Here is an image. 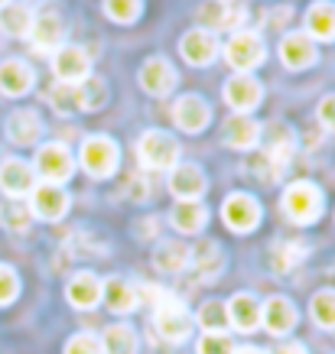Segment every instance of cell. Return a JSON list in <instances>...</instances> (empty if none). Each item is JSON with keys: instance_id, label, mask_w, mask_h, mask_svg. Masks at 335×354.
I'll return each instance as SVG.
<instances>
[{"instance_id": "cell-14", "label": "cell", "mask_w": 335, "mask_h": 354, "mask_svg": "<svg viewBox=\"0 0 335 354\" xmlns=\"http://www.w3.org/2000/svg\"><path fill=\"white\" fill-rule=\"evenodd\" d=\"M137 78H141V88H143V91H147V95H153V97H166L176 88V68L166 62L163 55H153V59H147V62L141 65Z\"/></svg>"}, {"instance_id": "cell-6", "label": "cell", "mask_w": 335, "mask_h": 354, "mask_svg": "<svg viewBox=\"0 0 335 354\" xmlns=\"http://www.w3.org/2000/svg\"><path fill=\"white\" fill-rule=\"evenodd\" d=\"M33 172L43 179V183H53V185H62L65 179H72L75 172V160L65 143H43L36 150V160H33Z\"/></svg>"}, {"instance_id": "cell-37", "label": "cell", "mask_w": 335, "mask_h": 354, "mask_svg": "<svg viewBox=\"0 0 335 354\" xmlns=\"http://www.w3.org/2000/svg\"><path fill=\"white\" fill-rule=\"evenodd\" d=\"M49 104H53L59 114H78V88L75 85H55L53 91H49Z\"/></svg>"}, {"instance_id": "cell-11", "label": "cell", "mask_w": 335, "mask_h": 354, "mask_svg": "<svg viewBox=\"0 0 335 354\" xmlns=\"http://www.w3.org/2000/svg\"><path fill=\"white\" fill-rule=\"evenodd\" d=\"M33 185H36V172H33V166L26 160L10 156V160L0 162V192L7 198L20 202V198H26L33 192Z\"/></svg>"}, {"instance_id": "cell-44", "label": "cell", "mask_w": 335, "mask_h": 354, "mask_svg": "<svg viewBox=\"0 0 335 354\" xmlns=\"http://www.w3.org/2000/svg\"><path fill=\"white\" fill-rule=\"evenodd\" d=\"M235 354H264L260 348H235Z\"/></svg>"}, {"instance_id": "cell-45", "label": "cell", "mask_w": 335, "mask_h": 354, "mask_svg": "<svg viewBox=\"0 0 335 354\" xmlns=\"http://www.w3.org/2000/svg\"><path fill=\"white\" fill-rule=\"evenodd\" d=\"M7 3H10V0H0V7H7Z\"/></svg>"}, {"instance_id": "cell-34", "label": "cell", "mask_w": 335, "mask_h": 354, "mask_svg": "<svg viewBox=\"0 0 335 354\" xmlns=\"http://www.w3.org/2000/svg\"><path fill=\"white\" fill-rule=\"evenodd\" d=\"M195 20L202 23V30H225L228 20V0H206L199 10H195Z\"/></svg>"}, {"instance_id": "cell-39", "label": "cell", "mask_w": 335, "mask_h": 354, "mask_svg": "<svg viewBox=\"0 0 335 354\" xmlns=\"http://www.w3.org/2000/svg\"><path fill=\"white\" fill-rule=\"evenodd\" d=\"M199 354H235V342L228 332H206L199 342Z\"/></svg>"}, {"instance_id": "cell-31", "label": "cell", "mask_w": 335, "mask_h": 354, "mask_svg": "<svg viewBox=\"0 0 335 354\" xmlns=\"http://www.w3.org/2000/svg\"><path fill=\"white\" fill-rule=\"evenodd\" d=\"M300 260H306V244H300V241H280L271 247V267L277 273H290Z\"/></svg>"}, {"instance_id": "cell-26", "label": "cell", "mask_w": 335, "mask_h": 354, "mask_svg": "<svg viewBox=\"0 0 335 354\" xmlns=\"http://www.w3.org/2000/svg\"><path fill=\"white\" fill-rule=\"evenodd\" d=\"M189 267L199 277H215L218 270L225 267V254L215 241H199L195 247H189Z\"/></svg>"}, {"instance_id": "cell-22", "label": "cell", "mask_w": 335, "mask_h": 354, "mask_svg": "<svg viewBox=\"0 0 335 354\" xmlns=\"http://www.w3.org/2000/svg\"><path fill=\"white\" fill-rule=\"evenodd\" d=\"M306 36L309 39H323V43H335V3L329 0H316L306 10Z\"/></svg>"}, {"instance_id": "cell-28", "label": "cell", "mask_w": 335, "mask_h": 354, "mask_svg": "<svg viewBox=\"0 0 335 354\" xmlns=\"http://www.w3.org/2000/svg\"><path fill=\"white\" fill-rule=\"evenodd\" d=\"M33 17L36 13L26 7V3H7V7H0V32L3 36H13V39H23V36H30V26H33Z\"/></svg>"}, {"instance_id": "cell-16", "label": "cell", "mask_w": 335, "mask_h": 354, "mask_svg": "<svg viewBox=\"0 0 335 354\" xmlns=\"http://www.w3.org/2000/svg\"><path fill=\"white\" fill-rule=\"evenodd\" d=\"M260 325L273 335V338H280V335H290L293 325H296V306H293L287 296H273L260 306Z\"/></svg>"}, {"instance_id": "cell-13", "label": "cell", "mask_w": 335, "mask_h": 354, "mask_svg": "<svg viewBox=\"0 0 335 354\" xmlns=\"http://www.w3.org/2000/svg\"><path fill=\"white\" fill-rule=\"evenodd\" d=\"M206 172L192 166V162H176L170 169V192L179 198V202H199L206 195Z\"/></svg>"}, {"instance_id": "cell-21", "label": "cell", "mask_w": 335, "mask_h": 354, "mask_svg": "<svg viewBox=\"0 0 335 354\" xmlns=\"http://www.w3.org/2000/svg\"><path fill=\"white\" fill-rule=\"evenodd\" d=\"M221 140L231 150H251V147H257L260 140V124L251 114H235V118H228L225 130H221Z\"/></svg>"}, {"instance_id": "cell-7", "label": "cell", "mask_w": 335, "mask_h": 354, "mask_svg": "<svg viewBox=\"0 0 335 354\" xmlns=\"http://www.w3.org/2000/svg\"><path fill=\"white\" fill-rule=\"evenodd\" d=\"M53 72L62 85H82L88 75H91V59L82 46L62 43L53 53Z\"/></svg>"}, {"instance_id": "cell-32", "label": "cell", "mask_w": 335, "mask_h": 354, "mask_svg": "<svg viewBox=\"0 0 335 354\" xmlns=\"http://www.w3.org/2000/svg\"><path fill=\"white\" fill-rule=\"evenodd\" d=\"M78 88V108L82 111H98V108H105V101H108V85L101 82V78H91L88 75Z\"/></svg>"}, {"instance_id": "cell-27", "label": "cell", "mask_w": 335, "mask_h": 354, "mask_svg": "<svg viewBox=\"0 0 335 354\" xmlns=\"http://www.w3.org/2000/svg\"><path fill=\"white\" fill-rule=\"evenodd\" d=\"M153 267L160 273H183L189 267V247L183 241H160L153 250Z\"/></svg>"}, {"instance_id": "cell-43", "label": "cell", "mask_w": 335, "mask_h": 354, "mask_svg": "<svg viewBox=\"0 0 335 354\" xmlns=\"http://www.w3.org/2000/svg\"><path fill=\"white\" fill-rule=\"evenodd\" d=\"M273 354H306V348L303 344H296V342H290V344H280Z\"/></svg>"}, {"instance_id": "cell-17", "label": "cell", "mask_w": 335, "mask_h": 354, "mask_svg": "<svg viewBox=\"0 0 335 354\" xmlns=\"http://www.w3.org/2000/svg\"><path fill=\"white\" fill-rule=\"evenodd\" d=\"M280 59H283L287 68L300 72V68L316 65L319 53H316V43L306 36V32H287V36L280 39Z\"/></svg>"}, {"instance_id": "cell-1", "label": "cell", "mask_w": 335, "mask_h": 354, "mask_svg": "<svg viewBox=\"0 0 335 354\" xmlns=\"http://www.w3.org/2000/svg\"><path fill=\"white\" fill-rule=\"evenodd\" d=\"M153 325H156V332H160L166 342L179 344L192 335L195 319L189 315V309H185L183 299H176V296L166 292V296L156 302V309H153Z\"/></svg>"}, {"instance_id": "cell-15", "label": "cell", "mask_w": 335, "mask_h": 354, "mask_svg": "<svg viewBox=\"0 0 335 354\" xmlns=\"http://www.w3.org/2000/svg\"><path fill=\"white\" fill-rule=\"evenodd\" d=\"M173 120L176 127L185 130V133H199V130L208 127L212 120V111H208V101L199 95H183L173 104Z\"/></svg>"}, {"instance_id": "cell-19", "label": "cell", "mask_w": 335, "mask_h": 354, "mask_svg": "<svg viewBox=\"0 0 335 354\" xmlns=\"http://www.w3.org/2000/svg\"><path fill=\"white\" fill-rule=\"evenodd\" d=\"M7 137H10V143H17V147L39 143V137H43V118L33 108L13 111L10 118H7Z\"/></svg>"}, {"instance_id": "cell-29", "label": "cell", "mask_w": 335, "mask_h": 354, "mask_svg": "<svg viewBox=\"0 0 335 354\" xmlns=\"http://www.w3.org/2000/svg\"><path fill=\"white\" fill-rule=\"evenodd\" d=\"M170 221H173V227L183 231V234H199L208 221V208L202 202H176Z\"/></svg>"}, {"instance_id": "cell-24", "label": "cell", "mask_w": 335, "mask_h": 354, "mask_svg": "<svg viewBox=\"0 0 335 354\" xmlns=\"http://www.w3.org/2000/svg\"><path fill=\"white\" fill-rule=\"evenodd\" d=\"M33 82H36V75H33V68L23 59H7V62L0 65V91L7 97L26 95L33 88Z\"/></svg>"}, {"instance_id": "cell-40", "label": "cell", "mask_w": 335, "mask_h": 354, "mask_svg": "<svg viewBox=\"0 0 335 354\" xmlns=\"http://www.w3.org/2000/svg\"><path fill=\"white\" fill-rule=\"evenodd\" d=\"M65 354H105L101 351V338L91 332H78L65 342Z\"/></svg>"}, {"instance_id": "cell-5", "label": "cell", "mask_w": 335, "mask_h": 354, "mask_svg": "<svg viewBox=\"0 0 335 354\" xmlns=\"http://www.w3.org/2000/svg\"><path fill=\"white\" fill-rule=\"evenodd\" d=\"M267 55V46L254 30H238L225 43V62L238 72V75H251V68H257Z\"/></svg>"}, {"instance_id": "cell-36", "label": "cell", "mask_w": 335, "mask_h": 354, "mask_svg": "<svg viewBox=\"0 0 335 354\" xmlns=\"http://www.w3.org/2000/svg\"><path fill=\"white\" fill-rule=\"evenodd\" d=\"M30 221H33L30 208H26V205H20V202H13V198L0 208V225L10 227V231H26V227H30Z\"/></svg>"}, {"instance_id": "cell-20", "label": "cell", "mask_w": 335, "mask_h": 354, "mask_svg": "<svg viewBox=\"0 0 335 354\" xmlns=\"http://www.w3.org/2000/svg\"><path fill=\"white\" fill-rule=\"evenodd\" d=\"M228 325L238 328V332L251 335L254 328H260V302L251 296V292H238L228 299Z\"/></svg>"}, {"instance_id": "cell-30", "label": "cell", "mask_w": 335, "mask_h": 354, "mask_svg": "<svg viewBox=\"0 0 335 354\" xmlns=\"http://www.w3.org/2000/svg\"><path fill=\"white\" fill-rule=\"evenodd\" d=\"M101 351L105 354H137V332L130 325H111L101 335Z\"/></svg>"}, {"instance_id": "cell-41", "label": "cell", "mask_w": 335, "mask_h": 354, "mask_svg": "<svg viewBox=\"0 0 335 354\" xmlns=\"http://www.w3.org/2000/svg\"><path fill=\"white\" fill-rule=\"evenodd\" d=\"M17 296H20V277H17V270L0 263V306H10Z\"/></svg>"}, {"instance_id": "cell-3", "label": "cell", "mask_w": 335, "mask_h": 354, "mask_svg": "<svg viewBox=\"0 0 335 354\" xmlns=\"http://www.w3.org/2000/svg\"><path fill=\"white\" fill-rule=\"evenodd\" d=\"M137 160L143 169H173L179 160V143L166 130H147L137 140Z\"/></svg>"}, {"instance_id": "cell-9", "label": "cell", "mask_w": 335, "mask_h": 354, "mask_svg": "<svg viewBox=\"0 0 335 354\" xmlns=\"http://www.w3.org/2000/svg\"><path fill=\"white\" fill-rule=\"evenodd\" d=\"M69 212V195L62 185L53 183H36L30 192V215L43 218V221H59Z\"/></svg>"}, {"instance_id": "cell-10", "label": "cell", "mask_w": 335, "mask_h": 354, "mask_svg": "<svg viewBox=\"0 0 335 354\" xmlns=\"http://www.w3.org/2000/svg\"><path fill=\"white\" fill-rule=\"evenodd\" d=\"M30 39H33V49L43 55H53L59 46L65 43V23L62 17L55 10H43L33 17V26H30Z\"/></svg>"}, {"instance_id": "cell-8", "label": "cell", "mask_w": 335, "mask_h": 354, "mask_svg": "<svg viewBox=\"0 0 335 354\" xmlns=\"http://www.w3.org/2000/svg\"><path fill=\"white\" fill-rule=\"evenodd\" d=\"M221 218H225V225L231 227V231L248 234V231H254L260 221V205L254 195L235 192V195H228L225 205H221Z\"/></svg>"}, {"instance_id": "cell-23", "label": "cell", "mask_w": 335, "mask_h": 354, "mask_svg": "<svg viewBox=\"0 0 335 354\" xmlns=\"http://www.w3.org/2000/svg\"><path fill=\"white\" fill-rule=\"evenodd\" d=\"M65 296H69V302H72L75 309H95L98 302H101V279H98L95 273L82 270V273H75V277L69 279Z\"/></svg>"}, {"instance_id": "cell-38", "label": "cell", "mask_w": 335, "mask_h": 354, "mask_svg": "<svg viewBox=\"0 0 335 354\" xmlns=\"http://www.w3.org/2000/svg\"><path fill=\"white\" fill-rule=\"evenodd\" d=\"M143 10V0H105V13L114 23H134Z\"/></svg>"}, {"instance_id": "cell-42", "label": "cell", "mask_w": 335, "mask_h": 354, "mask_svg": "<svg viewBox=\"0 0 335 354\" xmlns=\"http://www.w3.org/2000/svg\"><path fill=\"white\" fill-rule=\"evenodd\" d=\"M316 114H319V124H323L329 133H335V95H325L323 101H319Z\"/></svg>"}, {"instance_id": "cell-12", "label": "cell", "mask_w": 335, "mask_h": 354, "mask_svg": "<svg viewBox=\"0 0 335 354\" xmlns=\"http://www.w3.org/2000/svg\"><path fill=\"white\" fill-rule=\"evenodd\" d=\"M225 101L235 114H251L264 101V88L254 75H235L225 82Z\"/></svg>"}, {"instance_id": "cell-18", "label": "cell", "mask_w": 335, "mask_h": 354, "mask_svg": "<svg viewBox=\"0 0 335 354\" xmlns=\"http://www.w3.org/2000/svg\"><path fill=\"white\" fill-rule=\"evenodd\" d=\"M179 53H183V59L189 65H212L218 55L215 32L202 30V26H199V30H189L183 36V43H179Z\"/></svg>"}, {"instance_id": "cell-2", "label": "cell", "mask_w": 335, "mask_h": 354, "mask_svg": "<svg viewBox=\"0 0 335 354\" xmlns=\"http://www.w3.org/2000/svg\"><path fill=\"white\" fill-rule=\"evenodd\" d=\"M283 212L290 218L293 225H313L316 218L323 215V192H319V185L316 183H300L287 185V192H283Z\"/></svg>"}, {"instance_id": "cell-25", "label": "cell", "mask_w": 335, "mask_h": 354, "mask_svg": "<svg viewBox=\"0 0 335 354\" xmlns=\"http://www.w3.org/2000/svg\"><path fill=\"white\" fill-rule=\"evenodd\" d=\"M101 299H105V306H108L114 315H127V312H134L137 306H141L137 290L120 277H111L108 283H101Z\"/></svg>"}, {"instance_id": "cell-4", "label": "cell", "mask_w": 335, "mask_h": 354, "mask_svg": "<svg viewBox=\"0 0 335 354\" xmlns=\"http://www.w3.org/2000/svg\"><path fill=\"white\" fill-rule=\"evenodd\" d=\"M78 162H82V169H85L91 179H108V176H114V169H118L120 150L111 137H101V133H98V137H88L85 143H82Z\"/></svg>"}, {"instance_id": "cell-35", "label": "cell", "mask_w": 335, "mask_h": 354, "mask_svg": "<svg viewBox=\"0 0 335 354\" xmlns=\"http://www.w3.org/2000/svg\"><path fill=\"white\" fill-rule=\"evenodd\" d=\"M199 325L206 328V332H225V325H228V309H225V302H218V299H208L199 306Z\"/></svg>"}, {"instance_id": "cell-33", "label": "cell", "mask_w": 335, "mask_h": 354, "mask_svg": "<svg viewBox=\"0 0 335 354\" xmlns=\"http://www.w3.org/2000/svg\"><path fill=\"white\" fill-rule=\"evenodd\" d=\"M309 315H313V322L319 328H335V292L332 290H323L316 292L313 302H309Z\"/></svg>"}]
</instances>
